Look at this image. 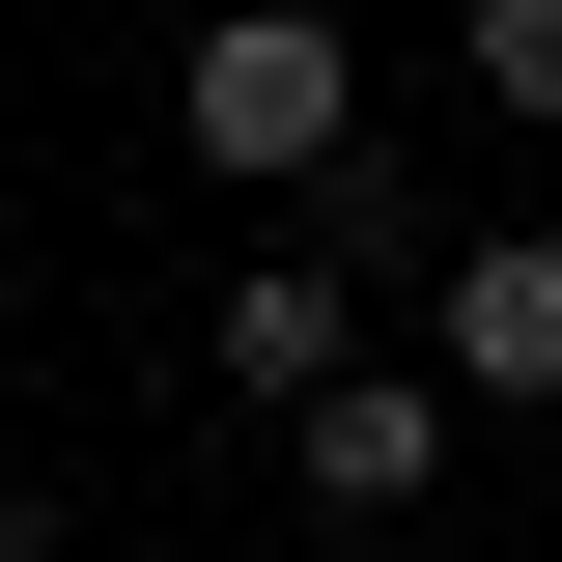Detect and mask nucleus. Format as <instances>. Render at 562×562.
Listing matches in <instances>:
<instances>
[{
	"mask_svg": "<svg viewBox=\"0 0 562 562\" xmlns=\"http://www.w3.org/2000/svg\"><path fill=\"white\" fill-rule=\"evenodd\" d=\"M169 140L254 169V198H281V169H338V140H366V29H338V0H225L198 57H169Z\"/></svg>",
	"mask_w": 562,
	"mask_h": 562,
	"instance_id": "nucleus-1",
	"label": "nucleus"
},
{
	"mask_svg": "<svg viewBox=\"0 0 562 562\" xmlns=\"http://www.w3.org/2000/svg\"><path fill=\"white\" fill-rule=\"evenodd\" d=\"M281 479L338 506V535H422L450 506V366H310L281 394Z\"/></svg>",
	"mask_w": 562,
	"mask_h": 562,
	"instance_id": "nucleus-2",
	"label": "nucleus"
},
{
	"mask_svg": "<svg viewBox=\"0 0 562 562\" xmlns=\"http://www.w3.org/2000/svg\"><path fill=\"white\" fill-rule=\"evenodd\" d=\"M422 366L535 422L562 394V225H450V254H422Z\"/></svg>",
	"mask_w": 562,
	"mask_h": 562,
	"instance_id": "nucleus-3",
	"label": "nucleus"
},
{
	"mask_svg": "<svg viewBox=\"0 0 562 562\" xmlns=\"http://www.w3.org/2000/svg\"><path fill=\"white\" fill-rule=\"evenodd\" d=\"M198 338H225V394H254V422H281V394H310V366H366V281H338V254H310V225H281V254H254V281H225Z\"/></svg>",
	"mask_w": 562,
	"mask_h": 562,
	"instance_id": "nucleus-4",
	"label": "nucleus"
},
{
	"mask_svg": "<svg viewBox=\"0 0 562 562\" xmlns=\"http://www.w3.org/2000/svg\"><path fill=\"white\" fill-rule=\"evenodd\" d=\"M281 198H310V254H338V281H422V254H450V198L366 169V140H338V169H281Z\"/></svg>",
	"mask_w": 562,
	"mask_h": 562,
	"instance_id": "nucleus-5",
	"label": "nucleus"
},
{
	"mask_svg": "<svg viewBox=\"0 0 562 562\" xmlns=\"http://www.w3.org/2000/svg\"><path fill=\"white\" fill-rule=\"evenodd\" d=\"M450 85H479L506 140H562V0H450Z\"/></svg>",
	"mask_w": 562,
	"mask_h": 562,
	"instance_id": "nucleus-6",
	"label": "nucleus"
},
{
	"mask_svg": "<svg viewBox=\"0 0 562 562\" xmlns=\"http://www.w3.org/2000/svg\"><path fill=\"white\" fill-rule=\"evenodd\" d=\"M0 562H57V506H29V479H0Z\"/></svg>",
	"mask_w": 562,
	"mask_h": 562,
	"instance_id": "nucleus-7",
	"label": "nucleus"
},
{
	"mask_svg": "<svg viewBox=\"0 0 562 562\" xmlns=\"http://www.w3.org/2000/svg\"><path fill=\"white\" fill-rule=\"evenodd\" d=\"M113 562H198V535H113Z\"/></svg>",
	"mask_w": 562,
	"mask_h": 562,
	"instance_id": "nucleus-8",
	"label": "nucleus"
}]
</instances>
